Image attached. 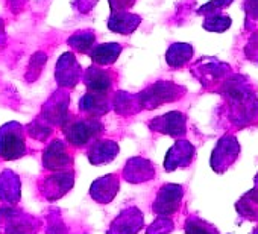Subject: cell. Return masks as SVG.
<instances>
[{"mask_svg":"<svg viewBox=\"0 0 258 234\" xmlns=\"http://www.w3.org/2000/svg\"><path fill=\"white\" fill-rule=\"evenodd\" d=\"M240 154V145L234 136H225L219 140L216 149L211 155V167L222 173L225 172L238 157Z\"/></svg>","mask_w":258,"mask_h":234,"instance_id":"7a4b0ae2","label":"cell"},{"mask_svg":"<svg viewBox=\"0 0 258 234\" xmlns=\"http://www.w3.org/2000/svg\"><path fill=\"white\" fill-rule=\"evenodd\" d=\"M118 189V181L115 175H108L102 180H97L91 186V196L96 201H100L102 204H106L114 198Z\"/></svg>","mask_w":258,"mask_h":234,"instance_id":"8992f818","label":"cell"},{"mask_svg":"<svg viewBox=\"0 0 258 234\" xmlns=\"http://www.w3.org/2000/svg\"><path fill=\"white\" fill-rule=\"evenodd\" d=\"M158 131L172 136H182L185 133V117L181 112H169L161 119V130Z\"/></svg>","mask_w":258,"mask_h":234,"instance_id":"ba28073f","label":"cell"},{"mask_svg":"<svg viewBox=\"0 0 258 234\" xmlns=\"http://www.w3.org/2000/svg\"><path fill=\"white\" fill-rule=\"evenodd\" d=\"M191 53H193V49L191 46H187V44H176L173 46L170 50H169V63L172 66H182L184 63H187L190 58H191Z\"/></svg>","mask_w":258,"mask_h":234,"instance_id":"8fae6325","label":"cell"},{"mask_svg":"<svg viewBox=\"0 0 258 234\" xmlns=\"http://www.w3.org/2000/svg\"><path fill=\"white\" fill-rule=\"evenodd\" d=\"M225 93L231 102L229 106L232 111V119H235L237 124L249 122L255 109H258V102L255 100V96L250 93L249 85L244 81H241L240 76H234L232 81L228 82Z\"/></svg>","mask_w":258,"mask_h":234,"instance_id":"6da1fadb","label":"cell"},{"mask_svg":"<svg viewBox=\"0 0 258 234\" xmlns=\"http://www.w3.org/2000/svg\"><path fill=\"white\" fill-rule=\"evenodd\" d=\"M229 26H231V19L228 16H220V14L208 16L205 23H204V28L211 31V32H223Z\"/></svg>","mask_w":258,"mask_h":234,"instance_id":"4fadbf2b","label":"cell"},{"mask_svg":"<svg viewBox=\"0 0 258 234\" xmlns=\"http://www.w3.org/2000/svg\"><path fill=\"white\" fill-rule=\"evenodd\" d=\"M232 4V0H213V2L207 4L205 7H202V10L199 13H205V14H219V10H222L223 7H228Z\"/></svg>","mask_w":258,"mask_h":234,"instance_id":"5bb4252c","label":"cell"},{"mask_svg":"<svg viewBox=\"0 0 258 234\" xmlns=\"http://www.w3.org/2000/svg\"><path fill=\"white\" fill-rule=\"evenodd\" d=\"M193 154H195V149L190 143H187V142L176 143L169 151V155L166 160V170L170 172L176 167H182V166L188 164L193 158Z\"/></svg>","mask_w":258,"mask_h":234,"instance_id":"277c9868","label":"cell"},{"mask_svg":"<svg viewBox=\"0 0 258 234\" xmlns=\"http://www.w3.org/2000/svg\"><path fill=\"white\" fill-rule=\"evenodd\" d=\"M69 157H67V152L64 151V148H59L56 149V146L50 148L46 155H44V164L46 167H50V169H56V167H64L66 163H69Z\"/></svg>","mask_w":258,"mask_h":234,"instance_id":"30bf717a","label":"cell"},{"mask_svg":"<svg viewBox=\"0 0 258 234\" xmlns=\"http://www.w3.org/2000/svg\"><path fill=\"white\" fill-rule=\"evenodd\" d=\"M182 187L178 184H166L157 195L154 202V211L160 216L173 214L181 204L182 199Z\"/></svg>","mask_w":258,"mask_h":234,"instance_id":"3957f363","label":"cell"},{"mask_svg":"<svg viewBox=\"0 0 258 234\" xmlns=\"http://www.w3.org/2000/svg\"><path fill=\"white\" fill-rule=\"evenodd\" d=\"M23 152H25V145L19 134L5 133L2 136V139H0V157L5 160H14L22 157Z\"/></svg>","mask_w":258,"mask_h":234,"instance_id":"52a82bcc","label":"cell"},{"mask_svg":"<svg viewBox=\"0 0 258 234\" xmlns=\"http://www.w3.org/2000/svg\"><path fill=\"white\" fill-rule=\"evenodd\" d=\"M253 234H258V228H256V229H255V232H253Z\"/></svg>","mask_w":258,"mask_h":234,"instance_id":"e0dca14e","label":"cell"},{"mask_svg":"<svg viewBox=\"0 0 258 234\" xmlns=\"http://www.w3.org/2000/svg\"><path fill=\"white\" fill-rule=\"evenodd\" d=\"M235 207L240 211V214H243L244 217L256 220L258 219V189H253L249 193H246L240 199V202H237Z\"/></svg>","mask_w":258,"mask_h":234,"instance_id":"9c48e42d","label":"cell"},{"mask_svg":"<svg viewBox=\"0 0 258 234\" xmlns=\"http://www.w3.org/2000/svg\"><path fill=\"white\" fill-rule=\"evenodd\" d=\"M255 184H256V189H258V177H256V180H255Z\"/></svg>","mask_w":258,"mask_h":234,"instance_id":"2e32d148","label":"cell"},{"mask_svg":"<svg viewBox=\"0 0 258 234\" xmlns=\"http://www.w3.org/2000/svg\"><path fill=\"white\" fill-rule=\"evenodd\" d=\"M246 14H247V19H252V20H258V0H246Z\"/></svg>","mask_w":258,"mask_h":234,"instance_id":"9a60e30c","label":"cell"},{"mask_svg":"<svg viewBox=\"0 0 258 234\" xmlns=\"http://www.w3.org/2000/svg\"><path fill=\"white\" fill-rule=\"evenodd\" d=\"M187 234H219V231L199 217H190L185 223Z\"/></svg>","mask_w":258,"mask_h":234,"instance_id":"7c38bea8","label":"cell"},{"mask_svg":"<svg viewBox=\"0 0 258 234\" xmlns=\"http://www.w3.org/2000/svg\"><path fill=\"white\" fill-rule=\"evenodd\" d=\"M143 223L142 213L137 208H133V214L121 213V216L114 222L112 225V232L109 234H137Z\"/></svg>","mask_w":258,"mask_h":234,"instance_id":"5b68a950","label":"cell"}]
</instances>
